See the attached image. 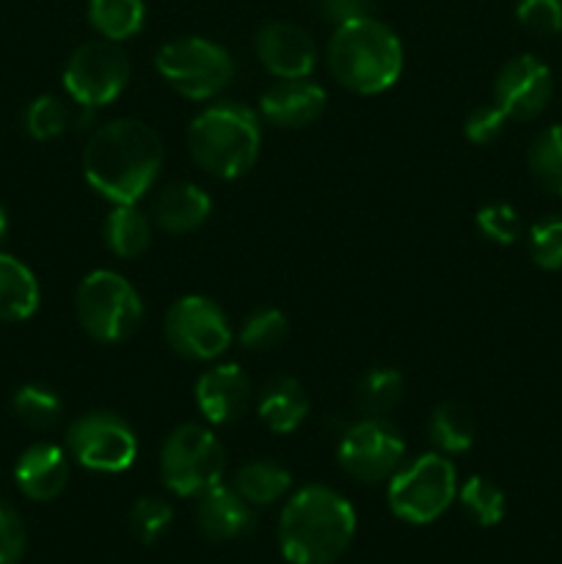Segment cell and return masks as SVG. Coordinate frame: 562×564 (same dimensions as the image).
I'll return each mask as SVG.
<instances>
[{"mask_svg":"<svg viewBox=\"0 0 562 564\" xmlns=\"http://www.w3.org/2000/svg\"><path fill=\"white\" fill-rule=\"evenodd\" d=\"M257 58L275 80H292V77H312L317 66V44L312 33L303 31L295 22L273 20L264 22L253 36Z\"/></svg>","mask_w":562,"mask_h":564,"instance_id":"14","label":"cell"},{"mask_svg":"<svg viewBox=\"0 0 562 564\" xmlns=\"http://www.w3.org/2000/svg\"><path fill=\"white\" fill-rule=\"evenodd\" d=\"M554 77L551 69L532 53L512 55L494 80L490 102L507 121H534L551 102Z\"/></svg>","mask_w":562,"mask_h":564,"instance_id":"13","label":"cell"},{"mask_svg":"<svg viewBox=\"0 0 562 564\" xmlns=\"http://www.w3.org/2000/svg\"><path fill=\"white\" fill-rule=\"evenodd\" d=\"M66 452L88 471L121 474L138 460V435L119 413L88 411L66 427Z\"/></svg>","mask_w":562,"mask_h":564,"instance_id":"12","label":"cell"},{"mask_svg":"<svg viewBox=\"0 0 562 564\" xmlns=\"http://www.w3.org/2000/svg\"><path fill=\"white\" fill-rule=\"evenodd\" d=\"M209 213H213V198L204 187L193 185V182H171V185L160 187L158 196L152 198L149 218L165 235L180 237L202 229Z\"/></svg>","mask_w":562,"mask_h":564,"instance_id":"18","label":"cell"},{"mask_svg":"<svg viewBox=\"0 0 562 564\" xmlns=\"http://www.w3.org/2000/svg\"><path fill=\"white\" fill-rule=\"evenodd\" d=\"M11 411L17 422L25 424L28 430H53L64 413V400L55 394V389L44 383H25L11 397Z\"/></svg>","mask_w":562,"mask_h":564,"instance_id":"28","label":"cell"},{"mask_svg":"<svg viewBox=\"0 0 562 564\" xmlns=\"http://www.w3.org/2000/svg\"><path fill=\"white\" fill-rule=\"evenodd\" d=\"M75 314L80 328L99 345L132 339L143 323V297L116 270H91L75 290Z\"/></svg>","mask_w":562,"mask_h":564,"instance_id":"5","label":"cell"},{"mask_svg":"<svg viewBox=\"0 0 562 564\" xmlns=\"http://www.w3.org/2000/svg\"><path fill=\"white\" fill-rule=\"evenodd\" d=\"M317 14L328 25L339 28L345 22L361 20L372 14V0H317Z\"/></svg>","mask_w":562,"mask_h":564,"instance_id":"38","label":"cell"},{"mask_svg":"<svg viewBox=\"0 0 562 564\" xmlns=\"http://www.w3.org/2000/svg\"><path fill=\"white\" fill-rule=\"evenodd\" d=\"M477 438V424L468 408L461 402H441L430 411L428 416V441L433 444L435 452L452 457L463 455L474 446Z\"/></svg>","mask_w":562,"mask_h":564,"instance_id":"24","label":"cell"},{"mask_svg":"<svg viewBox=\"0 0 562 564\" xmlns=\"http://www.w3.org/2000/svg\"><path fill=\"white\" fill-rule=\"evenodd\" d=\"M516 20L538 36L562 31V0H516Z\"/></svg>","mask_w":562,"mask_h":564,"instance_id":"35","label":"cell"},{"mask_svg":"<svg viewBox=\"0 0 562 564\" xmlns=\"http://www.w3.org/2000/svg\"><path fill=\"white\" fill-rule=\"evenodd\" d=\"M69 452L58 444H33L17 457L14 482L31 501H53L69 485Z\"/></svg>","mask_w":562,"mask_h":564,"instance_id":"17","label":"cell"},{"mask_svg":"<svg viewBox=\"0 0 562 564\" xmlns=\"http://www.w3.org/2000/svg\"><path fill=\"white\" fill-rule=\"evenodd\" d=\"M532 180L551 196L562 198V124H549L532 138L527 152Z\"/></svg>","mask_w":562,"mask_h":564,"instance_id":"27","label":"cell"},{"mask_svg":"<svg viewBox=\"0 0 562 564\" xmlns=\"http://www.w3.org/2000/svg\"><path fill=\"white\" fill-rule=\"evenodd\" d=\"M198 532L213 543L246 538L253 529V507L229 485H215L198 496L196 505Z\"/></svg>","mask_w":562,"mask_h":564,"instance_id":"19","label":"cell"},{"mask_svg":"<svg viewBox=\"0 0 562 564\" xmlns=\"http://www.w3.org/2000/svg\"><path fill=\"white\" fill-rule=\"evenodd\" d=\"M174 523V510L165 499L160 496H141V499L132 505L130 510V529L136 534L138 543L152 545L169 532V527Z\"/></svg>","mask_w":562,"mask_h":564,"instance_id":"33","label":"cell"},{"mask_svg":"<svg viewBox=\"0 0 562 564\" xmlns=\"http://www.w3.org/2000/svg\"><path fill=\"white\" fill-rule=\"evenodd\" d=\"M28 532L22 523L20 512L0 499V564H17L25 554Z\"/></svg>","mask_w":562,"mask_h":564,"instance_id":"36","label":"cell"},{"mask_svg":"<svg viewBox=\"0 0 562 564\" xmlns=\"http://www.w3.org/2000/svg\"><path fill=\"white\" fill-rule=\"evenodd\" d=\"M86 14L99 39L121 44L143 31L147 3L143 0H88Z\"/></svg>","mask_w":562,"mask_h":564,"instance_id":"26","label":"cell"},{"mask_svg":"<svg viewBox=\"0 0 562 564\" xmlns=\"http://www.w3.org/2000/svg\"><path fill=\"white\" fill-rule=\"evenodd\" d=\"M42 290L22 259L0 253V323H25L36 314Z\"/></svg>","mask_w":562,"mask_h":564,"instance_id":"21","label":"cell"},{"mask_svg":"<svg viewBox=\"0 0 562 564\" xmlns=\"http://www.w3.org/2000/svg\"><path fill=\"white\" fill-rule=\"evenodd\" d=\"M328 94L312 77L275 80L259 97V116L281 130H303L323 116Z\"/></svg>","mask_w":562,"mask_h":564,"instance_id":"16","label":"cell"},{"mask_svg":"<svg viewBox=\"0 0 562 564\" xmlns=\"http://www.w3.org/2000/svg\"><path fill=\"white\" fill-rule=\"evenodd\" d=\"M102 242L119 259H138L152 246V218L138 204H114L105 215Z\"/></svg>","mask_w":562,"mask_h":564,"instance_id":"22","label":"cell"},{"mask_svg":"<svg viewBox=\"0 0 562 564\" xmlns=\"http://www.w3.org/2000/svg\"><path fill=\"white\" fill-rule=\"evenodd\" d=\"M165 163L163 138L141 119H114L97 127L83 149V176L110 204H138Z\"/></svg>","mask_w":562,"mask_h":564,"instance_id":"1","label":"cell"},{"mask_svg":"<svg viewBox=\"0 0 562 564\" xmlns=\"http://www.w3.org/2000/svg\"><path fill=\"white\" fill-rule=\"evenodd\" d=\"M356 527V510L339 490L306 485L281 510L279 549L290 564H334L350 549Z\"/></svg>","mask_w":562,"mask_h":564,"instance_id":"2","label":"cell"},{"mask_svg":"<svg viewBox=\"0 0 562 564\" xmlns=\"http://www.w3.org/2000/svg\"><path fill=\"white\" fill-rule=\"evenodd\" d=\"M6 231H9V213H6V207L0 204V242H3Z\"/></svg>","mask_w":562,"mask_h":564,"instance_id":"39","label":"cell"},{"mask_svg":"<svg viewBox=\"0 0 562 564\" xmlns=\"http://www.w3.org/2000/svg\"><path fill=\"white\" fill-rule=\"evenodd\" d=\"M130 72V58L121 44L94 39L69 55L64 66V88L77 108L99 110L125 94Z\"/></svg>","mask_w":562,"mask_h":564,"instance_id":"11","label":"cell"},{"mask_svg":"<svg viewBox=\"0 0 562 564\" xmlns=\"http://www.w3.org/2000/svg\"><path fill=\"white\" fill-rule=\"evenodd\" d=\"M389 510L411 527L439 521L457 499V468L441 452H424L402 463L386 488Z\"/></svg>","mask_w":562,"mask_h":564,"instance_id":"6","label":"cell"},{"mask_svg":"<svg viewBox=\"0 0 562 564\" xmlns=\"http://www.w3.org/2000/svg\"><path fill=\"white\" fill-rule=\"evenodd\" d=\"M69 127V108L55 94H42L25 108V130L33 141H53Z\"/></svg>","mask_w":562,"mask_h":564,"instance_id":"32","label":"cell"},{"mask_svg":"<svg viewBox=\"0 0 562 564\" xmlns=\"http://www.w3.org/2000/svg\"><path fill=\"white\" fill-rule=\"evenodd\" d=\"M231 488L251 507H270L290 496L292 474L275 460H248L235 471Z\"/></svg>","mask_w":562,"mask_h":564,"instance_id":"23","label":"cell"},{"mask_svg":"<svg viewBox=\"0 0 562 564\" xmlns=\"http://www.w3.org/2000/svg\"><path fill=\"white\" fill-rule=\"evenodd\" d=\"M257 413L273 435H290L306 422L309 397L306 389L290 375L268 380L257 397Z\"/></svg>","mask_w":562,"mask_h":564,"instance_id":"20","label":"cell"},{"mask_svg":"<svg viewBox=\"0 0 562 564\" xmlns=\"http://www.w3.org/2000/svg\"><path fill=\"white\" fill-rule=\"evenodd\" d=\"M406 397V375L395 367H375L361 375L353 394V405H356L358 416L372 419H389V413Z\"/></svg>","mask_w":562,"mask_h":564,"instance_id":"25","label":"cell"},{"mask_svg":"<svg viewBox=\"0 0 562 564\" xmlns=\"http://www.w3.org/2000/svg\"><path fill=\"white\" fill-rule=\"evenodd\" d=\"M505 113L494 102H485L477 105L466 116V121H463V135H466V141L477 143V147H488V143H494L505 132Z\"/></svg>","mask_w":562,"mask_h":564,"instance_id":"37","label":"cell"},{"mask_svg":"<svg viewBox=\"0 0 562 564\" xmlns=\"http://www.w3.org/2000/svg\"><path fill=\"white\" fill-rule=\"evenodd\" d=\"M325 58L331 77L342 88L361 97H375L400 80L406 50L386 22L369 14L334 28Z\"/></svg>","mask_w":562,"mask_h":564,"instance_id":"3","label":"cell"},{"mask_svg":"<svg viewBox=\"0 0 562 564\" xmlns=\"http://www.w3.org/2000/svg\"><path fill=\"white\" fill-rule=\"evenodd\" d=\"M154 69L165 86L193 102L218 97L235 77V61L224 44L207 36H180L154 55Z\"/></svg>","mask_w":562,"mask_h":564,"instance_id":"8","label":"cell"},{"mask_svg":"<svg viewBox=\"0 0 562 564\" xmlns=\"http://www.w3.org/2000/svg\"><path fill=\"white\" fill-rule=\"evenodd\" d=\"M158 466L160 479L171 494L198 499L224 479L226 449L207 424L185 422L165 435Z\"/></svg>","mask_w":562,"mask_h":564,"instance_id":"7","label":"cell"},{"mask_svg":"<svg viewBox=\"0 0 562 564\" xmlns=\"http://www.w3.org/2000/svg\"><path fill=\"white\" fill-rule=\"evenodd\" d=\"M187 152L193 163L215 180H240L259 160L262 121L242 102H215L198 110L187 124Z\"/></svg>","mask_w":562,"mask_h":564,"instance_id":"4","label":"cell"},{"mask_svg":"<svg viewBox=\"0 0 562 564\" xmlns=\"http://www.w3.org/2000/svg\"><path fill=\"white\" fill-rule=\"evenodd\" d=\"M457 501H461L463 512L483 529L501 523L507 510L505 490L485 477H468L466 482L457 488Z\"/></svg>","mask_w":562,"mask_h":564,"instance_id":"29","label":"cell"},{"mask_svg":"<svg viewBox=\"0 0 562 564\" xmlns=\"http://www.w3.org/2000/svg\"><path fill=\"white\" fill-rule=\"evenodd\" d=\"M287 334H290L287 314L275 306H259L242 319L237 341L251 352H268L275 350L287 339Z\"/></svg>","mask_w":562,"mask_h":564,"instance_id":"30","label":"cell"},{"mask_svg":"<svg viewBox=\"0 0 562 564\" xmlns=\"http://www.w3.org/2000/svg\"><path fill=\"white\" fill-rule=\"evenodd\" d=\"M193 400L207 424H235L251 408L253 386L240 364H213L196 378Z\"/></svg>","mask_w":562,"mask_h":564,"instance_id":"15","label":"cell"},{"mask_svg":"<svg viewBox=\"0 0 562 564\" xmlns=\"http://www.w3.org/2000/svg\"><path fill=\"white\" fill-rule=\"evenodd\" d=\"M406 438L389 419H353L342 427L339 441H336L339 468L364 485L386 482L406 463Z\"/></svg>","mask_w":562,"mask_h":564,"instance_id":"10","label":"cell"},{"mask_svg":"<svg viewBox=\"0 0 562 564\" xmlns=\"http://www.w3.org/2000/svg\"><path fill=\"white\" fill-rule=\"evenodd\" d=\"M527 248L540 270H562V215H549L532 224L527 235Z\"/></svg>","mask_w":562,"mask_h":564,"instance_id":"34","label":"cell"},{"mask_svg":"<svg viewBox=\"0 0 562 564\" xmlns=\"http://www.w3.org/2000/svg\"><path fill=\"white\" fill-rule=\"evenodd\" d=\"M163 336L171 350L185 361H218L231 347L229 314L207 295H182L171 303L163 319Z\"/></svg>","mask_w":562,"mask_h":564,"instance_id":"9","label":"cell"},{"mask_svg":"<svg viewBox=\"0 0 562 564\" xmlns=\"http://www.w3.org/2000/svg\"><path fill=\"white\" fill-rule=\"evenodd\" d=\"M474 226H477V231L485 240L496 242V246H512L523 235L521 215L507 202L483 204L477 215H474Z\"/></svg>","mask_w":562,"mask_h":564,"instance_id":"31","label":"cell"}]
</instances>
